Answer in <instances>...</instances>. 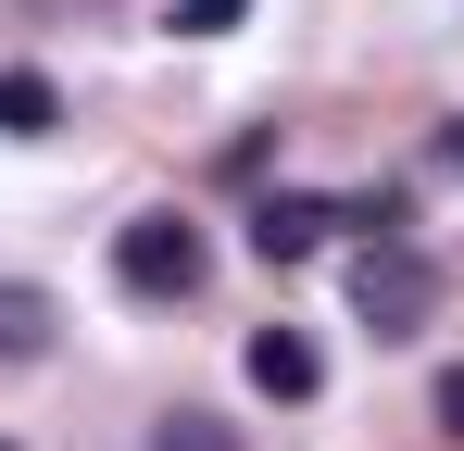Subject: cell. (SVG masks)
<instances>
[{
  "label": "cell",
  "instance_id": "6da1fadb",
  "mask_svg": "<svg viewBox=\"0 0 464 451\" xmlns=\"http://www.w3.org/2000/svg\"><path fill=\"white\" fill-rule=\"evenodd\" d=\"M113 276H126V301H188L214 276V251H201L188 214H126L113 226Z\"/></svg>",
  "mask_w": 464,
  "mask_h": 451
},
{
  "label": "cell",
  "instance_id": "7a4b0ae2",
  "mask_svg": "<svg viewBox=\"0 0 464 451\" xmlns=\"http://www.w3.org/2000/svg\"><path fill=\"white\" fill-rule=\"evenodd\" d=\"M352 313L377 326V339H427V313H440V264L414 251V238H389L352 264Z\"/></svg>",
  "mask_w": 464,
  "mask_h": 451
},
{
  "label": "cell",
  "instance_id": "3957f363",
  "mask_svg": "<svg viewBox=\"0 0 464 451\" xmlns=\"http://www.w3.org/2000/svg\"><path fill=\"white\" fill-rule=\"evenodd\" d=\"M326 226H339V201H314V188L251 201V264H314V251H326Z\"/></svg>",
  "mask_w": 464,
  "mask_h": 451
},
{
  "label": "cell",
  "instance_id": "277c9868",
  "mask_svg": "<svg viewBox=\"0 0 464 451\" xmlns=\"http://www.w3.org/2000/svg\"><path fill=\"white\" fill-rule=\"evenodd\" d=\"M251 389H264V401H314V389H326V351H314L302 326H264V339H251Z\"/></svg>",
  "mask_w": 464,
  "mask_h": 451
},
{
  "label": "cell",
  "instance_id": "5b68a950",
  "mask_svg": "<svg viewBox=\"0 0 464 451\" xmlns=\"http://www.w3.org/2000/svg\"><path fill=\"white\" fill-rule=\"evenodd\" d=\"M63 339V301L38 289V276H0V364H38Z\"/></svg>",
  "mask_w": 464,
  "mask_h": 451
},
{
  "label": "cell",
  "instance_id": "8992f818",
  "mask_svg": "<svg viewBox=\"0 0 464 451\" xmlns=\"http://www.w3.org/2000/svg\"><path fill=\"white\" fill-rule=\"evenodd\" d=\"M51 126H63V88H51V75H0V139H51Z\"/></svg>",
  "mask_w": 464,
  "mask_h": 451
},
{
  "label": "cell",
  "instance_id": "52a82bcc",
  "mask_svg": "<svg viewBox=\"0 0 464 451\" xmlns=\"http://www.w3.org/2000/svg\"><path fill=\"white\" fill-rule=\"evenodd\" d=\"M339 226H364V251H389V238H414V188H364Z\"/></svg>",
  "mask_w": 464,
  "mask_h": 451
},
{
  "label": "cell",
  "instance_id": "ba28073f",
  "mask_svg": "<svg viewBox=\"0 0 464 451\" xmlns=\"http://www.w3.org/2000/svg\"><path fill=\"white\" fill-rule=\"evenodd\" d=\"M151 451H251V439H238L227 414H163V439H151Z\"/></svg>",
  "mask_w": 464,
  "mask_h": 451
},
{
  "label": "cell",
  "instance_id": "9c48e42d",
  "mask_svg": "<svg viewBox=\"0 0 464 451\" xmlns=\"http://www.w3.org/2000/svg\"><path fill=\"white\" fill-rule=\"evenodd\" d=\"M238 13H251V0H176V38H227Z\"/></svg>",
  "mask_w": 464,
  "mask_h": 451
},
{
  "label": "cell",
  "instance_id": "30bf717a",
  "mask_svg": "<svg viewBox=\"0 0 464 451\" xmlns=\"http://www.w3.org/2000/svg\"><path fill=\"white\" fill-rule=\"evenodd\" d=\"M427 414H440V439H464V364H440V389H427Z\"/></svg>",
  "mask_w": 464,
  "mask_h": 451
},
{
  "label": "cell",
  "instance_id": "8fae6325",
  "mask_svg": "<svg viewBox=\"0 0 464 451\" xmlns=\"http://www.w3.org/2000/svg\"><path fill=\"white\" fill-rule=\"evenodd\" d=\"M440 150H452V176H464V126H452V139H440Z\"/></svg>",
  "mask_w": 464,
  "mask_h": 451
}]
</instances>
